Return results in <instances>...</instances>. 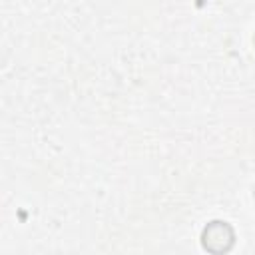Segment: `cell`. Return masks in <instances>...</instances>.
<instances>
[{"label": "cell", "mask_w": 255, "mask_h": 255, "mask_svg": "<svg viewBox=\"0 0 255 255\" xmlns=\"http://www.w3.org/2000/svg\"><path fill=\"white\" fill-rule=\"evenodd\" d=\"M201 243L211 253H225L233 245V229L225 221H211L203 229Z\"/></svg>", "instance_id": "obj_1"}]
</instances>
